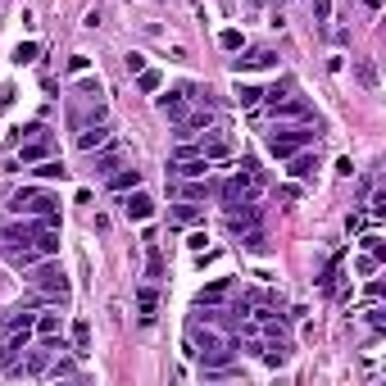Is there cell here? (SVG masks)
Wrapping results in <instances>:
<instances>
[{
    "label": "cell",
    "instance_id": "obj_22",
    "mask_svg": "<svg viewBox=\"0 0 386 386\" xmlns=\"http://www.w3.org/2000/svg\"><path fill=\"white\" fill-rule=\"evenodd\" d=\"M291 91H296V82H291V77H282V82H273V87L264 91V100H268V105H277V100H287Z\"/></svg>",
    "mask_w": 386,
    "mask_h": 386
},
{
    "label": "cell",
    "instance_id": "obj_23",
    "mask_svg": "<svg viewBox=\"0 0 386 386\" xmlns=\"http://www.w3.org/2000/svg\"><path fill=\"white\" fill-rule=\"evenodd\" d=\"M173 219H177V223H200L205 214H200L196 205H191V200H182V205H173Z\"/></svg>",
    "mask_w": 386,
    "mask_h": 386
},
{
    "label": "cell",
    "instance_id": "obj_26",
    "mask_svg": "<svg viewBox=\"0 0 386 386\" xmlns=\"http://www.w3.org/2000/svg\"><path fill=\"white\" fill-rule=\"evenodd\" d=\"M309 10H314V19H318V23H327L332 19V0H309Z\"/></svg>",
    "mask_w": 386,
    "mask_h": 386
},
{
    "label": "cell",
    "instance_id": "obj_32",
    "mask_svg": "<svg viewBox=\"0 0 386 386\" xmlns=\"http://www.w3.org/2000/svg\"><path fill=\"white\" fill-rule=\"evenodd\" d=\"M382 291H386L382 282H377V277H368V300H373V305H377V300H382Z\"/></svg>",
    "mask_w": 386,
    "mask_h": 386
},
{
    "label": "cell",
    "instance_id": "obj_27",
    "mask_svg": "<svg viewBox=\"0 0 386 386\" xmlns=\"http://www.w3.org/2000/svg\"><path fill=\"white\" fill-rule=\"evenodd\" d=\"M354 268H359V277H373V273H377V259H373V254L364 250V254H359V264H354Z\"/></svg>",
    "mask_w": 386,
    "mask_h": 386
},
{
    "label": "cell",
    "instance_id": "obj_29",
    "mask_svg": "<svg viewBox=\"0 0 386 386\" xmlns=\"http://www.w3.org/2000/svg\"><path fill=\"white\" fill-rule=\"evenodd\" d=\"M368 327H377V332H382V327H386V309H377V305H373V309H368Z\"/></svg>",
    "mask_w": 386,
    "mask_h": 386
},
{
    "label": "cell",
    "instance_id": "obj_16",
    "mask_svg": "<svg viewBox=\"0 0 386 386\" xmlns=\"http://www.w3.org/2000/svg\"><path fill=\"white\" fill-rule=\"evenodd\" d=\"M227 291H232V282L219 277V282H210V287L200 291V305H219V300H227Z\"/></svg>",
    "mask_w": 386,
    "mask_h": 386
},
{
    "label": "cell",
    "instance_id": "obj_7",
    "mask_svg": "<svg viewBox=\"0 0 386 386\" xmlns=\"http://www.w3.org/2000/svg\"><path fill=\"white\" fill-rule=\"evenodd\" d=\"M318 173V154H309V150H296L287 159V177H296V182H309V177Z\"/></svg>",
    "mask_w": 386,
    "mask_h": 386
},
{
    "label": "cell",
    "instance_id": "obj_31",
    "mask_svg": "<svg viewBox=\"0 0 386 386\" xmlns=\"http://www.w3.org/2000/svg\"><path fill=\"white\" fill-rule=\"evenodd\" d=\"M345 227H350V232H364L368 219H364V214H350V219H345Z\"/></svg>",
    "mask_w": 386,
    "mask_h": 386
},
{
    "label": "cell",
    "instance_id": "obj_6",
    "mask_svg": "<svg viewBox=\"0 0 386 386\" xmlns=\"http://www.w3.org/2000/svg\"><path fill=\"white\" fill-rule=\"evenodd\" d=\"M268 114H273L277 123H287V119H296V123H314V110H309V100H300V96H287V100H277V105H268Z\"/></svg>",
    "mask_w": 386,
    "mask_h": 386
},
{
    "label": "cell",
    "instance_id": "obj_33",
    "mask_svg": "<svg viewBox=\"0 0 386 386\" xmlns=\"http://www.w3.org/2000/svg\"><path fill=\"white\" fill-rule=\"evenodd\" d=\"M205 241H210L205 232H191V236H187V245H191V250H205Z\"/></svg>",
    "mask_w": 386,
    "mask_h": 386
},
{
    "label": "cell",
    "instance_id": "obj_15",
    "mask_svg": "<svg viewBox=\"0 0 386 386\" xmlns=\"http://www.w3.org/2000/svg\"><path fill=\"white\" fill-rule=\"evenodd\" d=\"M73 91H77L82 100H100V96H105V87H100V77H82V73H77Z\"/></svg>",
    "mask_w": 386,
    "mask_h": 386
},
{
    "label": "cell",
    "instance_id": "obj_9",
    "mask_svg": "<svg viewBox=\"0 0 386 386\" xmlns=\"http://www.w3.org/2000/svg\"><path fill=\"white\" fill-rule=\"evenodd\" d=\"M105 141H110V123H91V128L77 132V150H87V154H96Z\"/></svg>",
    "mask_w": 386,
    "mask_h": 386
},
{
    "label": "cell",
    "instance_id": "obj_17",
    "mask_svg": "<svg viewBox=\"0 0 386 386\" xmlns=\"http://www.w3.org/2000/svg\"><path fill=\"white\" fill-rule=\"evenodd\" d=\"M268 64H277L273 50H250L245 59H236V73H241V68H268Z\"/></svg>",
    "mask_w": 386,
    "mask_h": 386
},
{
    "label": "cell",
    "instance_id": "obj_11",
    "mask_svg": "<svg viewBox=\"0 0 386 386\" xmlns=\"http://www.w3.org/2000/svg\"><path fill=\"white\" fill-rule=\"evenodd\" d=\"M32 173L41 177V182H64V177H68V168H64V159H55V154H50V159L32 164Z\"/></svg>",
    "mask_w": 386,
    "mask_h": 386
},
{
    "label": "cell",
    "instance_id": "obj_30",
    "mask_svg": "<svg viewBox=\"0 0 386 386\" xmlns=\"http://www.w3.org/2000/svg\"><path fill=\"white\" fill-rule=\"evenodd\" d=\"M87 64H91L87 55H73V59H68V73H73V77H77V73H87Z\"/></svg>",
    "mask_w": 386,
    "mask_h": 386
},
{
    "label": "cell",
    "instance_id": "obj_21",
    "mask_svg": "<svg viewBox=\"0 0 386 386\" xmlns=\"http://www.w3.org/2000/svg\"><path fill=\"white\" fill-rule=\"evenodd\" d=\"M219 45H223V50H232V55H236V50H245V37L236 32V28H223V32H219Z\"/></svg>",
    "mask_w": 386,
    "mask_h": 386
},
{
    "label": "cell",
    "instance_id": "obj_13",
    "mask_svg": "<svg viewBox=\"0 0 386 386\" xmlns=\"http://www.w3.org/2000/svg\"><path fill=\"white\" fill-rule=\"evenodd\" d=\"M119 164H123V150H119V145H110V141H105V145H100V154H96V173H105V177H110Z\"/></svg>",
    "mask_w": 386,
    "mask_h": 386
},
{
    "label": "cell",
    "instance_id": "obj_8",
    "mask_svg": "<svg viewBox=\"0 0 386 386\" xmlns=\"http://www.w3.org/2000/svg\"><path fill=\"white\" fill-rule=\"evenodd\" d=\"M210 168H214V159L191 154V159H173V164H168V173H177V177H210Z\"/></svg>",
    "mask_w": 386,
    "mask_h": 386
},
{
    "label": "cell",
    "instance_id": "obj_10",
    "mask_svg": "<svg viewBox=\"0 0 386 386\" xmlns=\"http://www.w3.org/2000/svg\"><path fill=\"white\" fill-rule=\"evenodd\" d=\"M105 182H110V191H132V187H141V168H114L110 177H105Z\"/></svg>",
    "mask_w": 386,
    "mask_h": 386
},
{
    "label": "cell",
    "instance_id": "obj_2",
    "mask_svg": "<svg viewBox=\"0 0 386 386\" xmlns=\"http://www.w3.org/2000/svg\"><path fill=\"white\" fill-rule=\"evenodd\" d=\"M309 145H318L314 123H296V128H273L268 132V154L273 159H291L296 150H309Z\"/></svg>",
    "mask_w": 386,
    "mask_h": 386
},
{
    "label": "cell",
    "instance_id": "obj_25",
    "mask_svg": "<svg viewBox=\"0 0 386 386\" xmlns=\"http://www.w3.org/2000/svg\"><path fill=\"white\" fill-rule=\"evenodd\" d=\"M359 82H364L368 91L377 87V68H373V59H359Z\"/></svg>",
    "mask_w": 386,
    "mask_h": 386
},
{
    "label": "cell",
    "instance_id": "obj_18",
    "mask_svg": "<svg viewBox=\"0 0 386 386\" xmlns=\"http://www.w3.org/2000/svg\"><path fill=\"white\" fill-rule=\"evenodd\" d=\"M87 350H91V323L77 318L73 323V354H87Z\"/></svg>",
    "mask_w": 386,
    "mask_h": 386
},
{
    "label": "cell",
    "instance_id": "obj_19",
    "mask_svg": "<svg viewBox=\"0 0 386 386\" xmlns=\"http://www.w3.org/2000/svg\"><path fill=\"white\" fill-rule=\"evenodd\" d=\"M154 305H159V291H154V287L136 291V309H141V318H154Z\"/></svg>",
    "mask_w": 386,
    "mask_h": 386
},
{
    "label": "cell",
    "instance_id": "obj_35",
    "mask_svg": "<svg viewBox=\"0 0 386 386\" xmlns=\"http://www.w3.org/2000/svg\"><path fill=\"white\" fill-rule=\"evenodd\" d=\"M145 68V55H128V73H141Z\"/></svg>",
    "mask_w": 386,
    "mask_h": 386
},
{
    "label": "cell",
    "instance_id": "obj_3",
    "mask_svg": "<svg viewBox=\"0 0 386 386\" xmlns=\"http://www.w3.org/2000/svg\"><path fill=\"white\" fill-rule=\"evenodd\" d=\"M50 154H55V136H50V128H41V123H32V128H23L19 168H32V164H41V159H50Z\"/></svg>",
    "mask_w": 386,
    "mask_h": 386
},
{
    "label": "cell",
    "instance_id": "obj_20",
    "mask_svg": "<svg viewBox=\"0 0 386 386\" xmlns=\"http://www.w3.org/2000/svg\"><path fill=\"white\" fill-rule=\"evenodd\" d=\"M259 100H264V91H259V87H250V82H241V87H236V105H245V110H254Z\"/></svg>",
    "mask_w": 386,
    "mask_h": 386
},
{
    "label": "cell",
    "instance_id": "obj_34",
    "mask_svg": "<svg viewBox=\"0 0 386 386\" xmlns=\"http://www.w3.org/2000/svg\"><path fill=\"white\" fill-rule=\"evenodd\" d=\"M145 268H150V277H159V268H164V259H159V250H150V264H145Z\"/></svg>",
    "mask_w": 386,
    "mask_h": 386
},
{
    "label": "cell",
    "instance_id": "obj_4",
    "mask_svg": "<svg viewBox=\"0 0 386 386\" xmlns=\"http://www.w3.org/2000/svg\"><path fill=\"white\" fill-rule=\"evenodd\" d=\"M10 210L23 214V219H45V214H55L59 210V200L50 196V191H37V187H23L10 196Z\"/></svg>",
    "mask_w": 386,
    "mask_h": 386
},
{
    "label": "cell",
    "instance_id": "obj_1",
    "mask_svg": "<svg viewBox=\"0 0 386 386\" xmlns=\"http://www.w3.org/2000/svg\"><path fill=\"white\" fill-rule=\"evenodd\" d=\"M23 282L28 287H37V291H50V296L64 305L68 300V277H64V264H59V254H41L37 264H28V273H23Z\"/></svg>",
    "mask_w": 386,
    "mask_h": 386
},
{
    "label": "cell",
    "instance_id": "obj_5",
    "mask_svg": "<svg viewBox=\"0 0 386 386\" xmlns=\"http://www.w3.org/2000/svg\"><path fill=\"white\" fill-rule=\"evenodd\" d=\"M123 219H128V223H150L154 219V200L145 196L141 187L123 191Z\"/></svg>",
    "mask_w": 386,
    "mask_h": 386
},
{
    "label": "cell",
    "instance_id": "obj_24",
    "mask_svg": "<svg viewBox=\"0 0 386 386\" xmlns=\"http://www.w3.org/2000/svg\"><path fill=\"white\" fill-rule=\"evenodd\" d=\"M37 59V41H19V50H14V64H32Z\"/></svg>",
    "mask_w": 386,
    "mask_h": 386
},
{
    "label": "cell",
    "instance_id": "obj_28",
    "mask_svg": "<svg viewBox=\"0 0 386 386\" xmlns=\"http://www.w3.org/2000/svg\"><path fill=\"white\" fill-rule=\"evenodd\" d=\"M368 210H373V219H382V214H386V191H373V200H368Z\"/></svg>",
    "mask_w": 386,
    "mask_h": 386
},
{
    "label": "cell",
    "instance_id": "obj_12",
    "mask_svg": "<svg viewBox=\"0 0 386 386\" xmlns=\"http://www.w3.org/2000/svg\"><path fill=\"white\" fill-rule=\"evenodd\" d=\"M200 154H205V159H227V154H232V141H227V136L205 132V141H200Z\"/></svg>",
    "mask_w": 386,
    "mask_h": 386
},
{
    "label": "cell",
    "instance_id": "obj_14",
    "mask_svg": "<svg viewBox=\"0 0 386 386\" xmlns=\"http://www.w3.org/2000/svg\"><path fill=\"white\" fill-rule=\"evenodd\" d=\"M136 87H141L145 96H154V91H164V73H159V68H141V73H136Z\"/></svg>",
    "mask_w": 386,
    "mask_h": 386
}]
</instances>
